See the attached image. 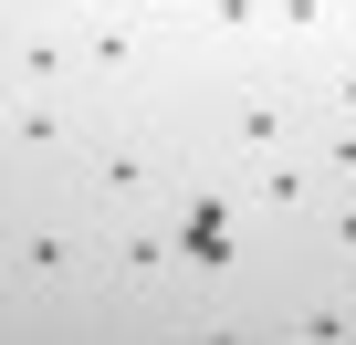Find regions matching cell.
Listing matches in <instances>:
<instances>
[{"label": "cell", "mask_w": 356, "mask_h": 345, "mask_svg": "<svg viewBox=\"0 0 356 345\" xmlns=\"http://www.w3.org/2000/svg\"><path fill=\"white\" fill-rule=\"evenodd\" d=\"M189 126H178V105H95L63 189L95 210V220H136V210H168L178 189H189Z\"/></svg>", "instance_id": "1"}, {"label": "cell", "mask_w": 356, "mask_h": 345, "mask_svg": "<svg viewBox=\"0 0 356 345\" xmlns=\"http://www.w3.org/2000/svg\"><path fill=\"white\" fill-rule=\"evenodd\" d=\"M95 241L105 220L74 189H0V303H63L95 283Z\"/></svg>", "instance_id": "2"}, {"label": "cell", "mask_w": 356, "mask_h": 345, "mask_svg": "<svg viewBox=\"0 0 356 345\" xmlns=\"http://www.w3.org/2000/svg\"><path fill=\"white\" fill-rule=\"evenodd\" d=\"M84 126H95V94H32V84H0V189H63Z\"/></svg>", "instance_id": "3"}, {"label": "cell", "mask_w": 356, "mask_h": 345, "mask_svg": "<svg viewBox=\"0 0 356 345\" xmlns=\"http://www.w3.org/2000/svg\"><path fill=\"white\" fill-rule=\"evenodd\" d=\"M95 283H105L115 303H178L189 262H178V230H168V210L105 220V241H95Z\"/></svg>", "instance_id": "4"}, {"label": "cell", "mask_w": 356, "mask_h": 345, "mask_svg": "<svg viewBox=\"0 0 356 345\" xmlns=\"http://www.w3.org/2000/svg\"><path fill=\"white\" fill-rule=\"evenodd\" d=\"M168 230H178V262H189V283H231V272H241V241H252L241 199H231V189H200V178L168 199Z\"/></svg>", "instance_id": "5"}, {"label": "cell", "mask_w": 356, "mask_h": 345, "mask_svg": "<svg viewBox=\"0 0 356 345\" xmlns=\"http://www.w3.org/2000/svg\"><path fill=\"white\" fill-rule=\"evenodd\" d=\"M231 199H241V220H252V230H304V220H314V199H325V167H314L304 146H273V157L231 167Z\"/></svg>", "instance_id": "6"}, {"label": "cell", "mask_w": 356, "mask_h": 345, "mask_svg": "<svg viewBox=\"0 0 356 345\" xmlns=\"http://www.w3.org/2000/svg\"><path fill=\"white\" fill-rule=\"evenodd\" d=\"M178 42H189V74H200V63H273V42H262V0H189Z\"/></svg>", "instance_id": "7"}, {"label": "cell", "mask_w": 356, "mask_h": 345, "mask_svg": "<svg viewBox=\"0 0 356 345\" xmlns=\"http://www.w3.org/2000/svg\"><path fill=\"white\" fill-rule=\"evenodd\" d=\"M346 22H356V0H262V42H273L283 74H304L314 53H335Z\"/></svg>", "instance_id": "8"}, {"label": "cell", "mask_w": 356, "mask_h": 345, "mask_svg": "<svg viewBox=\"0 0 356 345\" xmlns=\"http://www.w3.org/2000/svg\"><path fill=\"white\" fill-rule=\"evenodd\" d=\"M283 335L346 345V335H356V272H346V262H314V283H293V293H283Z\"/></svg>", "instance_id": "9"}, {"label": "cell", "mask_w": 356, "mask_h": 345, "mask_svg": "<svg viewBox=\"0 0 356 345\" xmlns=\"http://www.w3.org/2000/svg\"><path fill=\"white\" fill-rule=\"evenodd\" d=\"M304 105L314 115H356V42H335V53L304 63Z\"/></svg>", "instance_id": "10"}, {"label": "cell", "mask_w": 356, "mask_h": 345, "mask_svg": "<svg viewBox=\"0 0 356 345\" xmlns=\"http://www.w3.org/2000/svg\"><path fill=\"white\" fill-rule=\"evenodd\" d=\"M304 241H314V262H346L356 272V189H325L314 220H304Z\"/></svg>", "instance_id": "11"}, {"label": "cell", "mask_w": 356, "mask_h": 345, "mask_svg": "<svg viewBox=\"0 0 356 345\" xmlns=\"http://www.w3.org/2000/svg\"><path fill=\"white\" fill-rule=\"evenodd\" d=\"M304 157L325 167V189H356V115H314L304 126Z\"/></svg>", "instance_id": "12"}, {"label": "cell", "mask_w": 356, "mask_h": 345, "mask_svg": "<svg viewBox=\"0 0 356 345\" xmlns=\"http://www.w3.org/2000/svg\"><path fill=\"white\" fill-rule=\"evenodd\" d=\"M115 11H157V22H189V0H115Z\"/></svg>", "instance_id": "13"}, {"label": "cell", "mask_w": 356, "mask_h": 345, "mask_svg": "<svg viewBox=\"0 0 356 345\" xmlns=\"http://www.w3.org/2000/svg\"><path fill=\"white\" fill-rule=\"evenodd\" d=\"M346 42H356V22H346Z\"/></svg>", "instance_id": "14"}]
</instances>
